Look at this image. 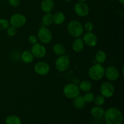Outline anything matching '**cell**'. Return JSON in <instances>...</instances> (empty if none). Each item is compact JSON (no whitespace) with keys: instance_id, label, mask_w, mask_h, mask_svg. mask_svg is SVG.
<instances>
[{"instance_id":"obj_1","label":"cell","mask_w":124,"mask_h":124,"mask_svg":"<svg viewBox=\"0 0 124 124\" xmlns=\"http://www.w3.org/2000/svg\"><path fill=\"white\" fill-rule=\"evenodd\" d=\"M104 117L107 124H122L124 121L122 112L116 107H110L107 109Z\"/></svg>"},{"instance_id":"obj_2","label":"cell","mask_w":124,"mask_h":124,"mask_svg":"<svg viewBox=\"0 0 124 124\" xmlns=\"http://www.w3.org/2000/svg\"><path fill=\"white\" fill-rule=\"evenodd\" d=\"M67 30L71 36L77 38H80L84 33V29L81 23L77 20H72L67 25Z\"/></svg>"},{"instance_id":"obj_3","label":"cell","mask_w":124,"mask_h":124,"mask_svg":"<svg viewBox=\"0 0 124 124\" xmlns=\"http://www.w3.org/2000/svg\"><path fill=\"white\" fill-rule=\"evenodd\" d=\"M105 75V68L102 64H94L88 70V76L93 81H99L104 78Z\"/></svg>"},{"instance_id":"obj_4","label":"cell","mask_w":124,"mask_h":124,"mask_svg":"<svg viewBox=\"0 0 124 124\" xmlns=\"http://www.w3.org/2000/svg\"><path fill=\"white\" fill-rule=\"evenodd\" d=\"M81 90L77 84L69 83L65 85L63 88V94L68 99H73L80 95Z\"/></svg>"},{"instance_id":"obj_5","label":"cell","mask_w":124,"mask_h":124,"mask_svg":"<svg viewBox=\"0 0 124 124\" xmlns=\"http://www.w3.org/2000/svg\"><path fill=\"white\" fill-rule=\"evenodd\" d=\"M38 38L42 44L50 43L52 39V31L47 27H41L38 31Z\"/></svg>"},{"instance_id":"obj_6","label":"cell","mask_w":124,"mask_h":124,"mask_svg":"<svg viewBox=\"0 0 124 124\" xmlns=\"http://www.w3.org/2000/svg\"><path fill=\"white\" fill-rule=\"evenodd\" d=\"M70 64V59L67 56H59L55 61V67L59 72H64L68 70Z\"/></svg>"},{"instance_id":"obj_7","label":"cell","mask_w":124,"mask_h":124,"mask_svg":"<svg viewBox=\"0 0 124 124\" xmlns=\"http://www.w3.org/2000/svg\"><path fill=\"white\" fill-rule=\"evenodd\" d=\"M27 21L25 16L21 13H15L10 18L9 23L12 26L15 28H21L24 26Z\"/></svg>"},{"instance_id":"obj_8","label":"cell","mask_w":124,"mask_h":124,"mask_svg":"<svg viewBox=\"0 0 124 124\" xmlns=\"http://www.w3.org/2000/svg\"><path fill=\"white\" fill-rule=\"evenodd\" d=\"M115 87L110 82H103L100 87L101 94L105 98H111L115 94Z\"/></svg>"},{"instance_id":"obj_9","label":"cell","mask_w":124,"mask_h":124,"mask_svg":"<svg viewBox=\"0 0 124 124\" xmlns=\"http://www.w3.org/2000/svg\"><path fill=\"white\" fill-rule=\"evenodd\" d=\"M31 52L34 57L36 58H43L47 53V50L42 44L36 43L33 45L31 48Z\"/></svg>"},{"instance_id":"obj_10","label":"cell","mask_w":124,"mask_h":124,"mask_svg":"<svg viewBox=\"0 0 124 124\" xmlns=\"http://www.w3.org/2000/svg\"><path fill=\"white\" fill-rule=\"evenodd\" d=\"M74 10L76 14L80 17H85L89 14L90 8L85 2H79L75 4Z\"/></svg>"},{"instance_id":"obj_11","label":"cell","mask_w":124,"mask_h":124,"mask_svg":"<svg viewBox=\"0 0 124 124\" xmlns=\"http://www.w3.org/2000/svg\"><path fill=\"white\" fill-rule=\"evenodd\" d=\"M104 76L109 81H115L119 78L120 72L115 66H109L105 69Z\"/></svg>"},{"instance_id":"obj_12","label":"cell","mask_w":124,"mask_h":124,"mask_svg":"<svg viewBox=\"0 0 124 124\" xmlns=\"http://www.w3.org/2000/svg\"><path fill=\"white\" fill-rule=\"evenodd\" d=\"M50 66L47 62L39 61L34 65V70L38 75L44 76L47 75L50 71Z\"/></svg>"},{"instance_id":"obj_13","label":"cell","mask_w":124,"mask_h":124,"mask_svg":"<svg viewBox=\"0 0 124 124\" xmlns=\"http://www.w3.org/2000/svg\"><path fill=\"white\" fill-rule=\"evenodd\" d=\"M84 42L87 46L90 47H94L98 44V38L94 33L91 32H86L82 38Z\"/></svg>"},{"instance_id":"obj_14","label":"cell","mask_w":124,"mask_h":124,"mask_svg":"<svg viewBox=\"0 0 124 124\" xmlns=\"http://www.w3.org/2000/svg\"><path fill=\"white\" fill-rule=\"evenodd\" d=\"M41 7L42 10L46 13H51L54 7L53 0H43L41 2Z\"/></svg>"},{"instance_id":"obj_15","label":"cell","mask_w":124,"mask_h":124,"mask_svg":"<svg viewBox=\"0 0 124 124\" xmlns=\"http://www.w3.org/2000/svg\"><path fill=\"white\" fill-rule=\"evenodd\" d=\"M91 115L94 118L101 119L104 117L105 110L101 106H94L91 109Z\"/></svg>"},{"instance_id":"obj_16","label":"cell","mask_w":124,"mask_h":124,"mask_svg":"<svg viewBox=\"0 0 124 124\" xmlns=\"http://www.w3.org/2000/svg\"><path fill=\"white\" fill-rule=\"evenodd\" d=\"M85 44L82 39L81 38H77L73 41L72 43L73 50L76 53H79L84 49Z\"/></svg>"},{"instance_id":"obj_17","label":"cell","mask_w":124,"mask_h":124,"mask_svg":"<svg viewBox=\"0 0 124 124\" xmlns=\"http://www.w3.org/2000/svg\"><path fill=\"white\" fill-rule=\"evenodd\" d=\"M65 20V15L63 12H58L53 15V23L56 25H61Z\"/></svg>"},{"instance_id":"obj_18","label":"cell","mask_w":124,"mask_h":124,"mask_svg":"<svg viewBox=\"0 0 124 124\" xmlns=\"http://www.w3.org/2000/svg\"><path fill=\"white\" fill-rule=\"evenodd\" d=\"M34 58L35 57L33 56V54L31 53V51L29 50L24 51L22 53L21 56L22 61L25 63V64H30L33 61Z\"/></svg>"},{"instance_id":"obj_19","label":"cell","mask_w":124,"mask_h":124,"mask_svg":"<svg viewBox=\"0 0 124 124\" xmlns=\"http://www.w3.org/2000/svg\"><path fill=\"white\" fill-rule=\"evenodd\" d=\"M53 52L56 55L59 56L65 54V52H66V49L62 44L60 43H57L53 46Z\"/></svg>"},{"instance_id":"obj_20","label":"cell","mask_w":124,"mask_h":124,"mask_svg":"<svg viewBox=\"0 0 124 124\" xmlns=\"http://www.w3.org/2000/svg\"><path fill=\"white\" fill-rule=\"evenodd\" d=\"M80 90L84 93L90 92L91 90L92 89V84L88 80H83L80 82L79 85Z\"/></svg>"},{"instance_id":"obj_21","label":"cell","mask_w":124,"mask_h":124,"mask_svg":"<svg viewBox=\"0 0 124 124\" xmlns=\"http://www.w3.org/2000/svg\"><path fill=\"white\" fill-rule=\"evenodd\" d=\"M85 103L83 96L80 95L73 99V105L76 109H82L85 105Z\"/></svg>"},{"instance_id":"obj_22","label":"cell","mask_w":124,"mask_h":124,"mask_svg":"<svg viewBox=\"0 0 124 124\" xmlns=\"http://www.w3.org/2000/svg\"><path fill=\"white\" fill-rule=\"evenodd\" d=\"M95 59L97 63L102 64L107 59L106 53L103 50H98L95 54Z\"/></svg>"},{"instance_id":"obj_23","label":"cell","mask_w":124,"mask_h":124,"mask_svg":"<svg viewBox=\"0 0 124 124\" xmlns=\"http://www.w3.org/2000/svg\"><path fill=\"white\" fill-rule=\"evenodd\" d=\"M6 124H22V121L18 116L11 115L6 117Z\"/></svg>"},{"instance_id":"obj_24","label":"cell","mask_w":124,"mask_h":124,"mask_svg":"<svg viewBox=\"0 0 124 124\" xmlns=\"http://www.w3.org/2000/svg\"><path fill=\"white\" fill-rule=\"evenodd\" d=\"M42 23L44 26L48 27L53 23V15L50 13H47L42 16Z\"/></svg>"},{"instance_id":"obj_25","label":"cell","mask_w":124,"mask_h":124,"mask_svg":"<svg viewBox=\"0 0 124 124\" xmlns=\"http://www.w3.org/2000/svg\"><path fill=\"white\" fill-rule=\"evenodd\" d=\"M105 101V98L101 94H98L96 96H94V100H93L94 104L97 106H102L104 105Z\"/></svg>"},{"instance_id":"obj_26","label":"cell","mask_w":124,"mask_h":124,"mask_svg":"<svg viewBox=\"0 0 124 124\" xmlns=\"http://www.w3.org/2000/svg\"><path fill=\"white\" fill-rule=\"evenodd\" d=\"M84 99L86 103H90L93 101L94 98V95L93 93L90 92H88L85 93V94L83 96Z\"/></svg>"},{"instance_id":"obj_27","label":"cell","mask_w":124,"mask_h":124,"mask_svg":"<svg viewBox=\"0 0 124 124\" xmlns=\"http://www.w3.org/2000/svg\"><path fill=\"white\" fill-rule=\"evenodd\" d=\"M10 26V23L7 19L5 18L0 19V30H7V28Z\"/></svg>"},{"instance_id":"obj_28","label":"cell","mask_w":124,"mask_h":124,"mask_svg":"<svg viewBox=\"0 0 124 124\" xmlns=\"http://www.w3.org/2000/svg\"><path fill=\"white\" fill-rule=\"evenodd\" d=\"M17 30L16 28L14 27L13 26H9L7 29V34L8 36L12 37V36H14L16 34Z\"/></svg>"},{"instance_id":"obj_29","label":"cell","mask_w":124,"mask_h":124,"mask_svg":"<svg viewBox=\"0 0 124 124\" xmlns=\"http://www.w3.org/2000/svg\"><path fill=\"white\" fill-rule=\"evenodd\" d=\"M84 29L87 31V32H91L94 29V24L92 22L88 21L85 23L84 26Z\"/></svg>"},{"instance_id":"obj_30","label":"cell","mask_w":124,"mask_h":124,"mask_svg":"<svg viewBox=\"0 0 124 124\" xmlns=\"http://www.w3.org/2000/svg\"><path fill=\"white\" fill-rule=\"evenodd\" d=\"M29 43L31 45H34L38 42V38L37 36L34 35H31L29 36L28 38Z\"/></svg>"},{"instance_id":"obj_31","label":"cell","mask_w":124,"mask_h":124,"mask_svg":"<svg viewBox=\"0 0 124 124\" xmlns=\"http://www.w3.org/2000/svg\"><path fill=\"white\" fill-rule=\"evenodd\" d=\"M10 5L12 7H18L20 4V0H8Z\"/></svg>"},{"instance_id":"obj_32","label":"cell","mask_w":124,"mask_h":124,"mask_svg":"<svg viewBox=\"0 0 124 124\" xmlns=\"http://www.w3.org/2000/svg\"><path fill=\"white\" fill-rule=\"evenodd\" d=\"M117 1H118L120 3L122 4H123L124 3V0H117Z\"/></svg>"},{"instance_id":"obj_33","label":"cell","mask_w":124,"mask_h":124,"mask_svg":"<svg viewBox=\"0 0 124 124\" xmlns=\"http://www.w3.org/2000/svg\"><path fill=\"white\" fill-rule=\"evenodd\" d=\"M79 2H85L87 0H78Z\"/></svg>"},{"instance_id":"obj_34","label":"cell","mask_w":124,"mask_h":124,"mask_svg":"<svg viewBox=\"0 0 124 124\" xmlns=\"http://www.w3.org/2000/svg\"><path fill=\"white\" fill-rule=\"evenodd\" d=\"M65 1H67V2H70L71 1H72V0H65Z\"/></svg>"},{"instance_id":"obj_35","label":"cell","mask_w":124,"mask_h":124,"mask_svg":"<svg viewBox=\"0 0 124 124\" xmlns=\"http://www.w3.org/2000/svg\"><path fill=\"white\" fill-rule=\"evenodd\" d=\"M0 1H5V0H0Z\"/></svg>"},{"instance_id":"obj_36","label":"cell","mask_w":124,"mask_h":124,"mask_svg":"<svg viewBox=\"0 0 124 124\" xmlns=\"http://www.w3.org/2000/svg\"><path fill=\"white\" fill-rule=\"evenodd\" d=\"M0 6H1V3H0Z\"/></svg>"},{"instance_id":"obj_37","label":"cell","mask_w":124,"mask_h":124,"mask_svg":"<svg viewBox=\"0 0 124 124\" xmlns=\"http://www.w3.org/2000/svg\"></svg>"}]
</instances>
